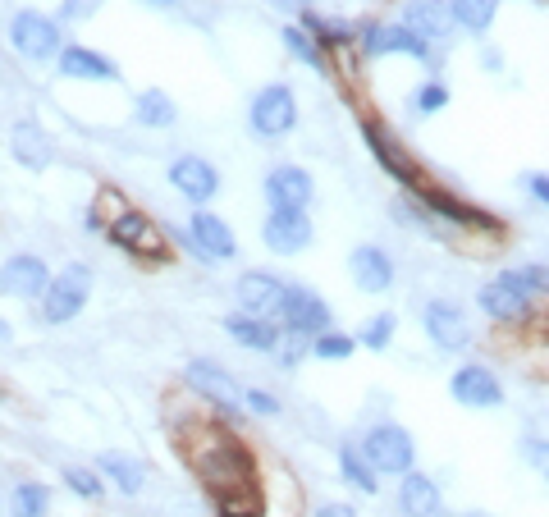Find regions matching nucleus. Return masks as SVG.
Here are the masks:
<instances>
[{
    "label": "nucleus",
    "instance_id": "nucleus-1",
    "mask_svg": "<svg viewBox=\"0 0 549 517\" xmlns=\"http://www.w3.org/2000/svg\"><path fill=\"white\" fill-rule=\"evenodd\" d=\"M179 449H183V458H188V467L197 472V481L216 495V504L257 485V467H252L248 444L238 440L234 431L216 426V421H193V426H183Z\"/></svg>",
    "mask_w": 549,
    "mask_h": 517
},
{
    "label": "nucleus",
    "instance_id": "nucleus-2",
    "mask_svg": "<svg viewBox=\"0 0 549 517\" xmlns=\"http://www.w3.org/2000/svg\"><path fill=\"white\" fill-rule=\"evenodd\" d=\"M106 234H110V243H115L119 252L138 257L142 266H161V261H170V238H165V229L156 225L147 211H138V206L119 211V216L106 225Z\"/></svg>",
    "mask_w": 549,
    "mask_h": 517
},
{
    "label": "nucleus",
    "instance_id": "nucleus-3",
    "mask_svg": "<svg viewBox=\"0 0 549 517\" xmlns=\"http://www.w3.org/2000/svg\"><path fill=\"white\" fill-rule=\"evenodd\" d=\"M476 307H481L495 325H522L531 312H536V293H531L522 270H499L490 284H481Z\"/></svg>",
    "mask_w": 549,
    "mask_h": 517
},
{
    "label": "nucleus",
    "instance_id": "nucleus-4",
    "mask_svg": "<svg viewBox=\"0 0 549 517\" xmlns=\"http://www.w3.org/2000/svg\"><path fill=\"white\" fill-rule=\"evenodd\" d=\"M357 449H362L366 463L376 467V476H403L412 472V458H417V444H412V435L399 421H376Z\"/></svg>",
    "mask_w": 549,
    "mask_h": 517
},
{
    "label": "nucleus",
    "instance_id": "nucleus-5",
    "mask_svg": "<svg viewBox=\"0 0 549 517\" xmlns=\"http://www.w3.org/2000/svg\"><path fill=\"white\" fill-rule=\"evenodd\" d=\"M183 380H188V389H193L206 408H216L220 417H229V421L243 417V389H238V380L229 376L220 362H211V357H193L188 371H183Z\"/></svg>",
    "mask_w": 549,
    "mask_h": 517
},
{
    "label": "nucleus",
    "instance_id": "nucleus-6",
    "mask_svg": "<svg viewBox=\"0 0 549 517\" xmlns=\"http://www.w3.org/2000/svg\"><path fill=\"white\" fill-rule=\"evenodd\" d=\"M275 321H280L284 334H298V339H316V334L334 330L330 302H325L316 289H307V284H289V289H284Z\"/></svg>",
    "mask_w": 549,
    "mask_h": 517
},
{
    "label": "nucleus",
    "instance_id": "nucleus-7",
    "mask_svg": "<svg viewBox=\"0 0 549 517\" xmlns=\"http://www.w3.org/2000/svg\"><path fill=\"white\" fill-rule=\"evenodd\" d=\"M87 298H92V266H83V261H69L60 275L51 280V289L42 293V321L46 325H65L74 321L78 312L87 307Z\"/></svg>",
    "mask_w": 549,
    "mask_h": 517
},
{
    "label": "nucleus",
    "instance_id": "nucleus-8",
    "mask_svg": "<svg viewBox=\"0 0 549 517\" xmlns=\"http://www.w3.org/2000/svg\"><path fill=\"white\" fill-rule=\"evenodd\" d=\"M10 46L23 55V60H60L65 51V28L42 10H19L10 19Z\"/></svg>",
    "mask_w": 549,
    "mask_h": 517
},
{
    "label": "nucleus",
    "instance_id": "nucleus-9",
    "mask_svg": "<svg viewBox=\"0 0 549 517\" xmlns=\"http://www.w3.org/2000/svg\"><path fill=\"white\" fill-rule=\"evenodd\" d=\"M248 124L257 138H284V133L298 129V97H293V87L289 83H266L252 97L248 106Z\"/></svg>",
    "mask_w": 549,
    "mask_h": 517
},
{
    "label": "nucleus",
    "instance_id": "nucleus-10",
    "mask_svg": "<svg viewBox=\"0 0 549 517\" xmlns=\"http://www.w3.org/2000/svg\"><path fill=\"white\" fill-rule=\"evenodd\" d=\"M362 138H366V147H371V156H376V165L394 179V184H403L408 193H421V188H426V179H421L417 161L408 156V147H403L380 119H362Z\"/></svg>",
    "mask_w": 549,
    "mask_h": 517
},
{
    "label": "nucleus",
    "instance_id": "nucleus-11",
    "mask_svg": "<svg viewBox=\"0 0 549 517\" xmlns=\"http://www.w3.org/2000/svg\"><path fill=\"white\" fill-rule=\"evenodd\" d=\"M357 51L371 55V60H380V55H408V60H421V65H435V46H426L403 23H362L357 28Z\"/></svg>",
    "mask_w": 549,
    "mask_h": 517
},
{
    "label": "nucleus",
    "instance_id": "nucleus-12",
    "mask_svg": "<svg viewBox=\"0 0 549 517\" xmlns=\"http://www.w3.org/2000/svg\"><path fill=\"white\" fill-rule=\"evenodd\" d=\"M426 211H431L435 225H453V229H476V234H499V216H490V211H481V206L463 202V197L444 193V188H421V193H412Z\"/></svg>",
    "mask_w": 549,
    "mask_h": 517
},
{
    "label": "nucleus",
    "instance_id": "nucleus-13",
    "mask_svg": "<svg viewBox=\"0 0 549 517\" xmlns=\"http://www.w3.org/2000/svg\"><path fill=\"white\" fill-rule=\"evenodd\" d=\"M183 243L197 252L202 261H229V257H238V238H234V229L225 225V220L216 216V211H193L188 216V234H183Z\"/></svg>",
    "mask_w": 549,
    "mask_h": 517
},
{
    "label": "nucleus",
    "instance_id": "nucleus-14",
    "mask_svg": "<svg viewBox=\"0 0 549 517\" xmlns=\"http://www.w3.org/2000/svg\"><path fill=\"white\" fill-rule=\"evenodd\" d=\"M261 193H266L270 211H307L316 184L302 165H275V170H266V179H261Z\"/></svg>",
    "mask_w": 549,
    "mask_h": 517
},
{
    "label": "nucleus",
    "instance_id": "nucleus-15",
    "mask_svg": "<svg viewBox=\"0 0 549 517\" xmlns=\"http://www.w3.org/2000/svg\"><path fill=\"white\" fill-rule=\"evenodd\" d=\"M170 188H179V193L202 211V206L220 193V170L206 161V156H197V151H183V156L170 161Z\"/></svg>",
    "mask_w": 549,
    "mask_h": 517
},
{
    "label": "nucleus",
    "instance_id": "nucleus-16",
    "mask_svg": "<svg viewBox=\"0 0 549 517\" xmlns=\"http://www.w3.org/2000/svg\"><path fill=\"white\" fill-rule=\"evenodd\" d=\"M51 270H46L42 257L33 252H14L5 266H0V293L5 298H23V302H42V293L51 289Z\"/></svg>",
    "mask_w": 549,
    "mask_h": 517
},
{
    "label": "nucleus",
    "instance_id": "nucleus-17",
    "mask_svg": "<svg viewBox=\"0 0 549 517\" xmlns=\"http://www.w3.org/2000/svg\"><path fill=\"white\" fill-rule=\"evenodd\" d=\"M449 394L463 408H472V412H490V408H499L504 403V385H499V376L490 367H481V362H467V367H458L449 376Z\"/></svg>",
    "mask_w": 549,
    "mask_h": 517
},
{
    "label": "nucleus",
    "instance_id": "nucleus-18",
    "mask_svg": "<svg viewBox=\"0 0 549 517\" xmlns=\"http://www.w3.org/2000/svg\"><path fill=\"white\" fill-rule=\"evenodd\" d=\"M421 321H426L431 344L444 348V353H463V348L472 344V325H467V312L458 307V302L431 298L426 302V312H421Z\"/></svg>",
    "mask_w": 549,
    "mask_h": 517
},
{
    "label": "nucleus",
    "instance_id": "nucleus-19",
    "mask_svg": "<svg viewBox=\"0 0 549 517\" xmlns=\"http://www.w3.org/2000/svg\"><path fill=\"white\" fill-rule=\"evenodd\" d=\"M312 216L307 211H266V225H261V243L280 257H298L302 248H312Z\"/></svg>",
    "mask_w": 549,
    "mask_h": 517
},
{
    "label": "nucleus",
    "instance_id": "nucleus-20",
    "mask_svg": "<svg viewBox=\"0 0 549 517\" xmlns=\"http://www.w3.org/2000/svg\"><path fill=\"white\" fill-rule=\"evenodd\" d=\"M289 284L280 275H270V270H243L234 284V298H238V312L248 316H275L280 312V298Z\"/></svg>",
    "mask_w": 549,
    "mask_h": 517
},
{
    "label": "nucleus",
    "instance_id": "nucleus-21",
    "mask_svg": "<svg viewBox=\"0 0 549 517\" xmlns=\"http://www.w3.org/2000/svg\"><path fill=\"white\" fill-rule=\"evenodd\" d=\"M348 275L362 293H389L394 289V257L380 243H357L348 252Z\"/></svg>",
    "mask_w": 549,
    "mask_h": 517
},
{
    "label": "nucleus",
    "instance_id": "nucleus-22",
    "mask_svg": "<svg viewBox=\"0 0 549 517\" xmlns=\"http://www.w3.org/2000/svg\"><path fill=\"white\" fill-rule=\"evenodd\" d=\"M55 69H60V78H74V83H119L115 60L101 55V51H92V46H83V42H65Z\"/></svg>",
    "mask_w": 549,
    "mask_h": 517
},
{
    "label": "nucleus",
    "instance_id": "nucleus-23",
    "mask_svg": "<svg viewBox=\"0 0 549 517\" xmlns=\"http://www.w3.org/2000/svg\"><path fill=\"white\" fill-rule=\"evenodd\" d=\"M403 28L417 33L426 46H449V37H453L449 0H408L403 5Z\"/></svg>",
    "mask_w": 549,
    "mask_h": 517
},
{
    "label": "nucleus",
    "instance_id": "nucleus-24",
    "mask_svg": "<svg viewBox=\"0 0 549 517\" xmlns=\"http://www.w3.org/2000/svg\"><path fill=\"white\" fill-rule=\"evenodd\" d=\"M225 334L238 348H248V353H280V344H284L280 321L270 325L266 316H248V312H229L225 316Z\"/></svg>",
    "mask_w": 549,
    "mask_h": 517
},
{
    "label": "nucleus",
    "instance_id": "nucleus-25",
    "mask_svg": "<svg viewBox=\"0 0 549 517\" xmlns=\"http://www.w3.org/2000/svg\"><path fill=\"white\" fill-rule=\"evenodd\" d=\"M399 508H403V517H444V495H440V485H435V476L403 472Z\"/></svg>",
    "mask_w": 549,
    "mask_h": 517
},
{
    "label": "nucleus",
    "instance_id": "nucleus-26",
    "mask_svg": "<svg viewBox=\"0 0 549 517\" xmlns=\"http://www.w3.org/2000/svg\"><path fill=\"white\" fill-rule=\"evenodd\" d=\"M14 161L23 165V170H51V161H55V147H51V138H46L42 129H37L33 119H19L14 124Z\"/></svg>",
    "mask_w": 549,
    "mask_h": 517
},
{
    "label": "nucleus",
    "instance_id": "nucleus-27",
    "mask_svg": "<svg viewBox=\"0 0 549 517\" xmlns=\"http://www.w3.org/2000/svg\"><path fill=\"white\" fill-rule=\"evenodd\" d=\"M97 472L106 476L115 490H124V495H142V490H147V467H142L133 453H119V449L97 453Z\"/></svg>",
    "mask_w": 549,
    "mask_h": 517
},
{
    "label": "nucleus",
    "instance_id": "nucleus-28",
    "mask_svg": "<svg viewBox=\"0 0 549 517\" xmlns=\"http://www.w3.org/2000/svg\"><path fill=\"white\" fill-rule=\"evenodd\" d=\"M133 119H138L142 129H174V119H179V106L165 87H147L133 97Z\"/></svg>",
    "mask_w": 549,
    "mask_h": 517
},
{
    "label": "nucleus",
    "instance_id": "nucleus-29",
    "mask_svg": "<svg viewBox=\"0 0 549 517\" xmlns=\"http://www.w3.org/2000/svg\"><path fill=\"white\" fill-rule=\"evenodd\" d=\"M302 33L312 37L321 51H344V46H357V33L348 28V23H339V19H321L316 10H302V23H298Z\"/></svg>",
    "mask_w": 549,
    "mask_h": 517
},
{
    "label": "nucleus",
    "instance_id": "nucleus-30",
    "mask_svg": "<svg viewBox=\"0 0 549 517\" xmlns=\"http://www.w3.org/2000/svg\"><path fill=\"white\" fill-rule=\"evenodd\" d=\"M339 476H344L353 490H362V495H376L380 490V476H376V467L362 458V449L357 444H339Z\"/></svg>",
    "mask_w": 549,
    "mask_h": 517
},
{
    "label": "nucleus",
    "instance_id": "nucleus-31",
    "mask_svg": "<svg viewBox=\"0 0 549 517\" xmlns=\"http://www.w3.org/2000/svg\"><path fill=\"white\" fill-rule=\"evenodd\" d=\"M51 513V485L46 481H19L10 490V517H46Z\"/></svg>",
    "mask_w": 549,
    "mask_h": 517
},
{
    "label": "nucleus",
    "instance_id": "nucleus-32",
    "mask_svg": "<svg viewBox=\"0 0 549 517\" xmlns=\"http://www.w3.org/2000/svg\"><path fill=\"white\" fill-rule=\"evenodd\" d=\"M449 14L458 28H467V33H490V23H495L499 14V0H449Z\"/></svg>",
    "mask_w": 549,
    "mask_h": 517
},
{
    "label": "nucleus",
    "instance_id": "nucleus-33",
    "mask_svg": "<svg viewBox=\"0 0 549 517\" xmlns=\"http://www.w3.org/2000/svg\"><path fill=\"white\" fill-rule=\"evenodd\" d=\"M284 46H289V55L298 60V65H307V69H316V74L330 78V60H325V51L307 33H302L298 23H289V28H284Z\"/></svg>",
    "mask_w": 549,
    "mask_h": 517
},
{
    "label": "nucleus",
    "instance_id": "nucleus-34",
    "mask_svg": "<svg viewBox=\"0 0 549 517\" xmlns=\"http://www.w3.org/2000/svg\"><path fill=\"white\" fill-rule=\"evenodd\" d=\"M394 330H399V316H394V312H376V316H366V321H362L357 344L371 348V353H385V348L394 344Z\"/></svg>",
    "mask_w": 549,
    "mask_h": 517
},
{
    "label": "nucleus",
    "instance_id": "nucleus-35",
    "mask_svg": "<svg viewBox=\"0 0 549 517\" xmlns=\"http://www.w3.org/2000/svg\"><path fill=\"white\" fill-rule=\"evenodd\" d=\"M449 106V87L440 83V78H426V83H417L412 87V97H408V110L417 119H426V115H440V110Z\"/></svg>",
    "mask_w": 549,
    "mask_h": 517
},
{
    "label": "nucleus",
    "instance_id": "nucleus-36",
    "mask_svg": "<svg viewBox=\"0 0 549 517\" xmlns=\"http://www.w3.org/2000/svg\"><path fill=\"white\" fill-rule=\"evenodd\" d=\"M357 334H339V330H325L312 339V357L316 362H348V357L357 353Z\"/></svg>",
    "mask_w": 549,
    "mask_h": 517
},
{
    "label": "nucleus",
    "instance_id": "nucleus-37",
    "mask_svg": "<svg viewBox=\"0 0 549 517\" xmlns=\"http://www.w3.org/2000/svg\"><path fill=\"white\" fill-rule=\"evenodd\" d=\"M65 485L78 499H101L106 495V476L97 467H65Z\"/></svg>",
    "mask_w": 549,
    "mask_h": 517
},
{
    "label": "nucleus",
    "instance_id": "nucleus-38",
    "mask_svg": "<svg viewBox=\"0 0 549 517\" xmlns=\"http://www.w3.org/2000/svg\"><path fill=\"white\" fill-rule=\"evenodd\" d=\"M522 458L531 463V472H540L549 481V440H540V435H527L522 440Z\"/></svg>",
    "mask_w": 549,
    "mask_h": 517
},
{
    "label": "nucleus",
    "instance_id": "nucleus-39",
    "mask_svg": "<svg viewBox=\"0 0 549 517\" xmlns=\"http://www.w3.org/2000/svg\"><path fill=\"white\" fill-rule=\"evenodd\" d=\"M243 408H252L257 417H275V412H280V399L266 394V389H243Z\"/></svg>",
    "mask_w": 549,
    "mask_h": 517
},
{
    "label": "nucleus",
    "instance_id": "nucleus-40",
    "mask_svg": "<svg viewBox=\"0 0 549 517\" xmlns=\"http://www.w3.org/2000/svg\"><path fill=\"white\" fill-rule=\"evenodd\" d=\"M97 5H101V0H65V5L55 10V23L65 28V23H74V19H87V14L97 10Z\"/></svg>",
    "mask_w": 549,
    "mask_h": 517
},
{
    "label": "nucleus",
    "instance_id": "nucleus-41",
    "mask_svg": "<svg viewBox=\"0 0 549 517\" xmlns=\"http://www.w3.org/2000/svg\"><path fill=\"white\" fill-rule=\"evenodd\" d=\"M522 188H527V193L536 197L540 206H549V174H545V170H531V174H522Z\"/></svg>",
    "mask_w": 549,
    "mask_h": 517
},
{
    "label": "nucleus",
    "instance_id": "nucleus-42",
    "mask_svg": "<svg viewBox=\"0 0 549 517\" xmlns=\"http://www.w3.org/2000/svg\"><path fill=\"white\" fill-rule=\"evenodd\" d=\"M522 275H527V284H531V293H536V298H549V261H540V266H527Z\"/></svg>",
    "mask_w": 549,
    "mask_h": 517
},
{
    "label": "nucleus",
    "instance_id": "nucleus-43",
    "mask_svg": "<svg viewBox=\"0 0 549 517\" xmlns=\"http://www.w3.org/2000/svg\"><path fill=\"white\" fill-rule=\"evenodd\" d=\"M312 517H362V513H357L353 504H321Z\"/></svg>",
    "mask_w": 549,
    "mask_h": 517
},
{
    "label": "nucleus",
    "instance_id": "nucleus-44",
    "mask_svg": "<svg viewBox=\"0 0 549 517\" xmlns=\"http://www.w3.org/2000/svg\"><path fill=\"white\" fill-rule=\"evenodd\" d=\"M481 65L485 69H504V55H499V51H481Z\"/></svg>",
    "mask_w": 549,
    "mask_h": 517
},
{
    "label": "nucleus",
    "instance_id": "nucleus-45",
    "mask_svg": "<svg viewBox=\"0 0 549 517\" xmlns=\"http://www.w3.org/2000/svg\"><path fill=\"white\" fill-rule=\"evenodd\" d=\"M275 10H302V0H270Z\"/></svg>",
    "mask_w": 549,
    "mask_h": 517
},
{
    "label": "nucleus",
    "instance_id": "nucleus-46",
    "mask_svg": "<svg viewBox=\"0 0 549 517\" xmlns=\"http://www.w3.org/2000/svg\"><path fill=\"white\" fill-rule=\"evenodd\" d=\"M147 5H156V10H174L179 0H147Z\"/></svg>",
    "mask_w": 549,
    "mask_h": 517
},
{
    "label": "nucleus",
    "instance_id": "nucleus-47",
    "mask_svg": "<svg viewBox=\"0 0 549 517\" xmlns=\"http://www.w3.org/2000/svg\"><path fill=\"white\" fill-rule=\"evenodd\" d=\"M220 517H257V513H234V508H220Z\"/></svg>",
    "mask_w": 549,
    "mask_h": 517
},
{
    "label": "nucleus",
    "instance_id": "nucleus-48",
    "mask_svg": "<svg viewBox=\"0 0 549 517\" xmlns=\"http://www.w3.org/2000/svg\"><path fill=\"white\" fill-rule=\"evenodd\" d=\"M463 517H495V513H481V508H472V513H463Z\"/></svg>",
    "mask_w": 549,
    "mask_h": 517
},
{
    "label": "nucleus",
    "instance_id": "nucleus-49",
    "mask_svg": "<svg viewBox=\"0 0 549 517\" xmlns=\"http://www.w3.org/2000/svg\"><path fill=\"white\" fill-rule=\"evenodd\" d=\"M0 339H10V325H5V321H0Z\"/></svg>",
    "mask_w": 549,
    "mask_h": 517
},
{
    "label": "nucleus",
    "instance_id": "nucleus-50",
    "mask_svg": "<svg viewBox=\"0 0 549 517\" xmlns=\"http://www.w3.org/2000/svg\"><path fill=\"white\" fill-rule=\"evenodd\" d=\"M0 517H5V513H0Z\"/></svg>",
    "mask_w": 549,
    "mask_h": 517
}]
</instances>
